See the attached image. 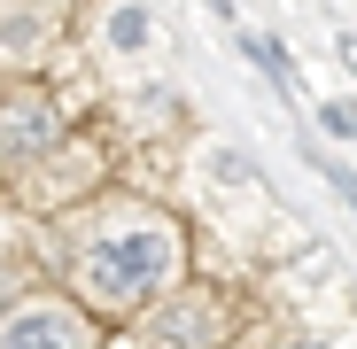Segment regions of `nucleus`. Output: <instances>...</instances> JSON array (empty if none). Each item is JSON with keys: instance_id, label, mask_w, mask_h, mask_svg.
<instances>
[{"instance_id": "8", "label": "nucleus", "mask_w": 357, "mask_h": 349, "mask_svg": "<svg viewBox=\"0 0 357 349\" xmlns=\"http://www.w3.org/2000/svg\"><path fill=\"white\" fill-rule=\"evenodd\" d=\"M295 349H326V341H295Z\"/></svg>"}, {"instance_id": "5", "label": "nucleus", "mask_w": 357, "mask_h": 349, "mask_svg": "<svg viewBox=\"0 0 357 349\" xmlns=\"http://www.w3.org/2000/svg\"><path fill=\"white\" fill-rule=\"evenodd\" d=\"M109 47H125V54L148 47V16L132 8V0H125V8H109Z\"/></svg>"}, {"instance_id": "3", "label": "nucleus", "mask_w": 357, "mask_h": 349, "mask_svg": "<svg viewBox=\"0 0 357 349\" xmlns=\"http://www.w3.org/2000/svg\"><path fill=\"white\" fill-rule=\"evenodd\" d=\"M54 140H63V116H54L47 101H8L0 109V148L31 155V148H54Z\"/></svg>"}, {"instance_id": "2", "label": "nucleus", "mask_w": 357, "mask_h": 349, "mask_svg": "<svg viewBox=\"0 0 357 349\" xmlns=\"http://www.w3.org/2000/svg\"><path fill=\"white\" fill-rule=\"evenodd\" d=\"M0 349H78V318L63 303H24L0 326Z\"/></svg>"}, {"instance_id": "6", "label": "nucleus", "mask_w": 357, "mask_h": 349, "mask_svg": "<svg viewBox=\"0 0 357 349\" xmlns=\"http://www.w3.org/2000/svg\"><path fill=\"white\" fill-rule=\"evenodd\" d=\"M326 125H334L342 140H357V101H334V109H326Z\"/></svg>"}, {"instance_id": "7", "label": "nucleus", "mask_w": 357, "mask_h": 349, "mask_svg": "<svg viewBox=\"0 0 357 349\" xmlns=\"http://www.w3.org/2000/svg\"><path fill=\"white\" fill-rule=\"evenodd\" d=\"M342 63H349V70H357V39H342Z\"/></svg>"}, {"instance_id": "4", "label": "nucleus", "mask_w": 357, "mask_h": 349, "mask_svg": "<svg viewBox=\"0 0 357 349\" xmlns=\"http://www.w3.org/2000/svg\"><path fill=\"white\" fill-rule=\"evenodd\" d=\"M210 295H195V303H178V311H163L155 318V334H163V349H202V334H210Z\"/></svg>"}, {"instance_id": "1", "label": "nucleus", "mask_w": 357, "mask_h": 349, "mask_svg": "<svg viewBox=\"0 0 357 349\" xmlns=\"http://www.w3.org/2000/svg\"><path fill=\"white\" fill-rule=\"evenodd\" d=\"M178 264V241L163 225H125V233H101V241L78 256V272H86V287L101 303H116V311H132V303H148L155 287H163V272Z\"/></svg>"}]
</instances>
